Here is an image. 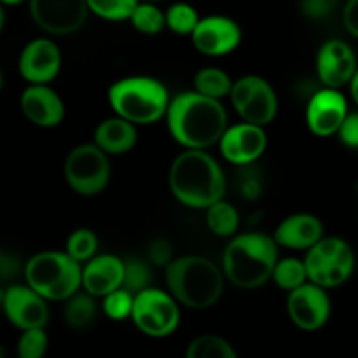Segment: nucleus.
I'll use <instances>...</instances> for the list:
<instances>
[{
	"mask_svg": "<svg viewBox=\"0 0 358 358\" xmlns=\"http://www.w3.org/2000/svg\"><path fill=\"white\" fill-rule=\"evenodd\" d=\"M168 129L185 149L205 150L220 142L226 133L227 112L220 100L198 91H184L171 98L166 112Z\"/></svg>",
	"mask_w": 358,
	"mask_h": 358,
	"instance_id": "1",
	"label": "nucleus"
},
{
	"mask_svg": "<svg viewBox=\"0 0 358 358\" xmlns=\"http://www.w3.org/2000/svg\"><path fill=\"white\" fill-rule=\"evenodd\" d=\"M168 184L177 201L198 210H206L224 199L227 185L219 163L199 149H185L175 157Z\"/></svg>",
	"mask_w": 358,
	"mask_h": 358,
	"instance_id": "2",
	"label": "nucleus"
},
{
	"mask_svg": "<svg viewBox=\"0 0 358 358\" xmlns=\"http://www.w3.org/2000/svg\"><path fill=\"white\" fill-rule=\"evenodd\" d=\"M278 262V243L264 233L234 236L224 250V276L243 290H254L273 278Z\"/></svg>",
	"mask_w": 358,
	"mask_h": 358,
	"instance_id": "3",
	"label": "nucleus"
},
{
	"mask_svg": "<svg viewBox=\"0 0 358 358\" xmlns=\"http://www.w3.org/2000/svg\"><path fill=\"white\" fill-rule=\"evenodd\" d=\"M171 296L191 310H206L219 303L224 294V273L219 266L201 255L173 259L164 268Z\"/></svg>",
	"mask_w": 358,
	"mask_h": 358,
	"instance_id": "4",
	"label": "nucleus"
},
{
	"mask_svg": "<svg viewBox=\"0 0 358 358\" xmlns=\"http://www.w3.org/2000/svg\"><path fill=\"white\" fill-rule=\"evenodd\" d=\"M108 101L115 115L133 124H154L166 115L170 107V94L166 86L154 77H124L112 84Z\"/></svg>",
	"mask_w": 358,
	"mask_h": 358,
	"instance_id": "5",
	"label": "nucleus"
},
{
	"mask_svg": "<svg viewBox=\"0 0 358 358\" xmlns=\"http://www.w3.org/2000/svg\"><path fill=\"white\" fill-rule=\"evenodd\" d=\"M24 280L48 301H66L83 287V266L66 252H41L28 259Z\"/></svg>",
	"mask_w": 358,
	"mask_h": 358,
	"instance_id": "6",
	"label": "nucleus"
},
{
	"mask_svg": "<svg viewBox=\"0 0 358 358\" xmlns=\"http://www.w3.org/2000/svg\"><path fill=\"white\" fill-rule=\"evenodd\" d=\"M308 280L324 289H334L348 282L355 271V252L348 241L341 238H322L306 250L304 259Z\"/></svg>",
	"mask_w": 358,
	"mask_h": 358,
	"instance_id": "7",
	"label": "nucleus"
},
{
	"mask_svg": "<svg viewBox=\"0 0 358 358\" xmlns=\"http://www.w3.org/2000/svg\"><path fill=\"white\" fill-rule=\"evenodd\" d=\"M66 184L80 196H96L110 182V161L96 143H83L70 150L63 164Z\"/></svg>",
	"mask_w": 358,
	"mask_h": 358,
	"instance_id": "8",
	"label": "nucleus"
},
{
	"mask_svg": "<svg viewBox=\"0 0 358 358\" xmlns=\"http://www.w3.org/2000/svg\"><path fill=\"white\" fill-rule=\"evenodd\" d=\"M131 320L149 338H168L180 325L178 301L170 292L150 287L135 296Z\"/></svg>",
	"mask_w": 358,
	"mask_h": 358,
	"instance_id": "9",
	"label": "nucleus"
},
{
	"mask_svg": "<svg viewBox=\"0 0 358 358\" xmlns=\"http://www.w3.org/2000/svg\"><path fill=\"white\" fill-rule=\"evenodd\" d=\"M231 103L245 122L268 126L278 114V98L266 79L259 76H243L233 83Z\"/></svg>",
	"mask_w": 358,
	"mask_h": 358,
	"instance_id": "10",
	"label": "nucleus"
},
{
	"mask_svg": "<svg viewBox=\"0 0 358 358\" xmlns=\"http://www.w3.org/2000/svg\"><path fill=\"white\" fill-rule=\"evenodd\" d=\"M31 20L49 35H70L84 27L91 13L87 0H28Z\"/></svg>",
	"mask_w": 358,
	"mask_h": 358,
	"instance_id": "11",
	"label": "nucleus"
},
{
	"mask_svg": "<svg viewBox=\"0 0 358 358\" xmlns=\"http://www.w3.org/2000/svg\"><path fill=\"white\" fill-rule=\"evenodd\" d=\"M331 310L327 290L313 282H306L296 290H290L287 297V313L301 331H320L331 318Z\"/></svg>",
	"mask_w": 358,
	"mask_h": 358,
	"instance_id": "12",
	"label": "nucleus"
},
{
	"mask_svg": "<svg viewBox=\"0 0 358 358\" xmlns=\"http://www.w3.org/2000/svg\"><path fill=\"white\" fill-rule=\"evenodd\" d=\"M2 310L7 320L21 331L44 329L49 320L48 299L30 285H10L2 297Z\"/></svg>",
	"mask_w": 358,
	"mask_h": 358,
	"instance_id": "13",
	"label": "nucleus"
},
{
	"mask_svg": "<svg viewBox=\"0 0 358 358\" xmlns=\"http://www.w3.org/2000/svg\"><path fill=\"white\" fill-rule=\"evenodd\" d=\"M348 115V101L339 90L324 87L311 94L306 107V122L317 136L338 135L343 121Z\"/></svg>",
	"mask_w": 358,
	"mask_h": 358,
	"instance_id": "14",
	"label": "nucleus"
},
{
	"mask_svg": "<svg viewBox=\"0 0 358 358\" xmlns=\"http://www.w3.org/2000/svg\"><path fill=\"white\" fill-rule=\"evenodd\" d=\"M220 154L229 163L243 166L254 164L268 147V135L264 128L250 122L229 126L219 142Z\"/></svg>",
	"mask_w": 358,
	"mask_h": 358,
	"instance_id": "15",
	"label": "nucleus"
},
{
	"mask_svg": "<svg viewBox=\"0 0 358 358\" xmlns=\"http://www.w3.org/2000/svg\"><path fill=\"white\" fill-rule=\"evenodd\" d=\"M192 44L205 56H224L240 45V24L227 16L201 17L191 34Z\"/></svg>",
	"mask_w": 358,
	"mask_h": 358,
	"instance_id": "16",
	"label": "nucleus"
},
{
	"mask_svg": "<svg viewBox=\"0 0 358 358\" xmlns=\"http://www.w3.org/2000/svg\"><path fill=\"white\" fill-rule=\"evenodd\" d=\"M358 70L353 49L345 41L332 38L322 44L317 55V73L325 87L339 90L352 83Z\"/></svg>",
	"mask_w": 358,
	"mask_h": 358,
	"instance_id": "17",
	"label": "nucleus"
},
{
	"mask_svg": "<svg viewBox=\"0 0 358 358\" xmlns=\"http://www.w3.org/2000/svg\"><path fill=\"white\" fill-rule=\"evenodd\" d=\"M62 69V52L51 38L28 42L20 56V73L30 84H49Z\"/></svg>",
	"mask_w": 358,
	"mask_h": 358,
	"instance_id": "18",
	"label": "nucleus"
},
{
	"mask_svg": "<svg viewBox=\"0 0 358 358\" xmlns=\"http://www.w3.org/2000/svg\"><path fill=\"white\" fill-rule=\"evenodd\" d=\"M24 117L41 128H55L65 117V105L59 94L48 84H30L21 94Z\"/></svg>",
	"mask_w": 358,
	"mask_h": 358,
	"instance_id": "19",
	"label": "nucleus"
},
{
	"mask_svg": "<svg viewBox=\"0 0 358 358\" xmlns=\"http://www.w3.org/2000/svg\"><path fill=\"white\" fill-rule=\"evenodd\" d=\"M124 278V261L117 255H94L83 268V287L94 297L121 289Z\"/></svg>",
	"mask_w": 358,
	"mask_h": 358,
	"instance_id": "20",
	"label": "nucleus"
},
{
	"mask_svg": "<svg viewBox=\"0 0 358 358\" xmlns=\"http://www.w3.org/2000/svg\"><path fill=\"white\" fill-rule=\"evenodd\" d=\"M280 247L292 250H310L324 238V224L311 213H296L280 222L275 236Z\"/></svg>",
	"mask_w": 358,
	"mask_h": 358,
	"instance_id": "21",
	"label": "nucleus"
},
{
	"mask_svg": "<svg viewBox=\"0 0 358 358\" xmlns=\"http://www.w3.org/2000/svg\"><path fill=\"white\" fill-rule=\"evenodd\" d=\"M138 142V131L133 122L119 117H108L94 129V143L108 156H121L129 152Z\"/></svg>",
	"mask_w": 358,
	"mask_h": 358,
	"instance_id": "22",
	"label": "nucleus"
},
{
	"mask_svg": "<svg viewBox=\"0 0 358 358\" xmlns=\"http://www.w3.org/2000/svg\"><path fill=\"white\" fill-rule=\"evenodd\" d=\"M98 297L91 296L84 290L83 294L77 292L65 301V310H63V318L65 324L73 331H84L91 327L93 322L98 318Z\"/></svg>",
	"mask_w": 358,
	"mask_h": 358,
	"instance_id": "23",
	"label": "nucleus"
},
{
	"mask_svg": "<svg viewBox=\"0 0 358 358\" xmlns=\"http://www.w3.org/2000/svg\"><path fill=\"white\" fill-rule=\"evenodd\" d=\"M206 226L217 236L231 238L240 227V213L231 203L220 199L206 208Z\"/></svg>",
	"mask_w": 358,
	"mask_h": 358,
	"instance_id": "24",
	"label": "nucleus"
},
{
	"mask_svg": "<svg viewBox=\"0 0 358 358\" xmlns=\"http://www.w3.org/2000/svg\"><path fill=\"white\" fill-rule=\"evenodd\" d=\"M231 90H233L231 77L224 70L215 69V66L198 70V73L194 76V91L213 98V100H222V98L229 96Z\"/></svg>",
	"mask_w": 358,
	"mask_h": 358,
	"instance_id": "25",
	"label": "nucleus"
},
{
	"mask_svg": "<svg viewBox=\"0 0 358 358\" xmlns=\"http://www.w3.org/2000/svg\"><path fill=\"white\" fill-rule=\"evenodd\" d=\"M185 358H238V353L220 336L203 334L189 343Z\"/></svg>",
	"mask_w": 358,
	"mask_h": 358,
	"instance_id": "26",
	"label": "nucleus"
},
{
	"mask_svg": "<svg viewBox=\"0 0 358 358\" xmlns=\"http://www.w3.org/2000/svg\"><path fill=\"white\" fill-rule=\"evenodd\" d=\"M273 280L280 289L287 290H296L297 287L304 285L308 280V271L304 261H299L296 257H287L282 261L276 262L275 271H273Z\"/></svg>",
	"mask_w": 358,
	"mask_h": 358,
	"instance_id": "27",
	"label": "nucleus"
},
{
	"mask_svg": "<svg viewBox=\"0 0 358 358\" xmlns=\"http://www.w3.org/2000/svg\"><path fill=\"white\" fill-rule=\"evenodd\" d=\"M129 21H131L133 28L138 30L140 34L157 35L166 27V14L159 7L154 6L152 2H138Z\"/></svg>",
	"mask_w": 358,
	"mask_h": 358,
	"instance_id": "28",
	"label": "nucleus"
},
{
	"mask_svg": "<svg viewBox=\"0 0 358 358\" xmlns=\"http://www.w3.org/2000/svg\"><path fill=\"white\" fill-rule=\"evenodd\" d=\"M124 261V278H122V289L131 292L133 296L150 289L152 282V271H150L149 261L138 257L122 259Z\"/></svg>",
	"mask_w": 358,
	"mask_h": 358,
	"instance_id": "29",
	"label": "nucleus"
},
{
	"mask_svg": "<svg viewBox=\"0 0 358 358\" xmlns=\"http://www.w3.org/2000/svg\"><path fill=\"white\" fill-rule=\"evenodd\" d=\"M164 14H166V27L178 35H191L201 20L198 10L185 2L173 3Z\"/></svg>",
	"mask_w": 358,
	"mask_h": 358,
	"instance_id": "30",
	"label": "nucleus"
},
{
	"mask_svg": "<svg viewBox=\"0 0 358 358\" xmlns=\"http://www.w3.org/2000/svg\"><path fill=\"white\" fill-rule=\"evenodd\" d=\"M65 252L80 264L91 261L98 252V236L91 229H76L66 240Z\"/></svg>",
	"mask_w": 358,
	"mask_h": 358,
	"instance_id": "31",
	"label": "nucleus"
},
{
	"mask_svg": "<svg viewBox=\"0 0 358 358\" xmlns=\"http://www.w3.org/2000/svg\"><path fill=\"white\" fill-rule=\"evenodd\" d=\"M91 13L108 21L129 20L138 0H87Z\"/></svg>",
	"mask_w": 358,
	"mask_h": 358,
	"instance_id": "32",
	"label": "nucleus"
},
{
	"mask_svg": "<svg viewBox=\"0 0 358 358\" xmlns=\"http://www.w3.org/2000/svg\"><path fill=\"white\" fill-rule=\"evenodd\" d=\"M133 303H135V296L121 287V289L114 290V292L107 294V296L103 297L101 308H103V313L107 315L110 320L121 322L126 320V318H131Z\"/></svg>",
	"mask_w": 358,
	"mask_h": 358,
	"instance_id": "33",
	"label": "nucleus"
},
{
	"mask_svg": "<svg viewBox=\"0 0 358 358\" xmlns=\"http://www.w3.org/2000/svg\"><path fill=\"white\" fill-rule=\"evenodd\" d=\"M48 346L49 339L44 329H28L17 341V358H44Z\"/></svg>",
	"mask_w": 358,
	"mask_h": 358,
	"instance_id": "34",
	"label": "nucleus"
},
{
	"mask_svg": "<svg viewBox=\"0 0 358 358\" xmlns=\"http://www.w3.org/2000/svg\"><path fill=\"white\" fill-rule=\"evenodd\" d=\"M261 178L259 171L252 164H243V170L240 171V180H238L240 194L245 199H257L262 192Z\"/></svg>",
	"mask_w": 358,
	"mask_h": 358,
	"instance_id": "35",
	"label": "nucleus"
},
{
	"mask_svg": "<svg viewBox=\"0 0 358 358\" xmlns=\"http://www.w3.org/2000/svg\"><path fill=\"white\" fill-rule=\"evenodd\" d=\"M24 266L27 264H23V261L16 254H10V252L3 254L2 252V255H0V282H16L21 275L24 276Z\"/></svg>",
	"mask_w": 358,
	"mask_h": 358,
	"instance_id": "36",
	"label": "nucleus"
},
{
	"mask_svg": "<svg viewBox=\"0 0 358 358\" xmlns=\"http://www.w3.org/2000/svg\"><path fill=\"white\" fill-rule=\"evenodd\" d=\"M338 7V0H301L299 9L310 20H325Z\"/></svg>",
	"mask_w": 358,
	"mask_h": 358,
	"instance_id": "37",
	"label": "nucleus"
},
{
	"mask_svg": "<svg viewBox=\"0 0 358 358\" xmlns=\"http://www.w3.org/2000/svg\"><path fill=\"white\" fill-rule=\"evenodd\" d=\"M147 255H149V261L154 266H163V268H166L173 261V248H171V243L168 240L156 238L149 245V254Z\"/></svg>",
	"mask_w": 358,
	"mask_h": 358,
	"instance_id": "38",
	"label": "nucleus"
},
{
	"mask_svg": "<svg viewBox=\"0 0 358 358\" xmlns=\"http://www.w3.org/2000/svg\"><path fill=\"white\" fill-rule=\"evenodd\" d=\"M339 140L350 149H358V112H352L346 115L341 128L338 131Z\"/></svg>",
	"mask_w": 358,
	"mask_h": 358,
	"instance_id": "39",
	"label": "nucleus"
},
{
	"mask_svg": "<svg viewBox=\"0 0 358 358\" xmlns=\"http://www.w3.org/2000/svg\"><path fill=\"white\" fill-rule=\"evenodd\" d=\"M343 23L352 37L358 38V0H348L343 9Z\"/></svg>",
	"mask_w": 358,
	"mask_h": 358,
	"instance_id": "40",
	"label": "nucleus"
},
{
	"mask_svg": "<svg viewBox=\"0 0 358 358\" xmlns=\"http://www.w3.org/2000/svg\"><path fill=\"white\" fill-rule=\"evenodd\" d=\"M350 91H352L353 100H355V103L358 105V70L355 72V76H353L352 83H350Z\"/></svg>",
	"mask_w": 358,
	"mask_h": 358,
	"instance_id": "41",
	"label": "nucleus"
},
{
	"mask_svg": "<svg viewBox=\"0 0 358 358\" xmlns=\"http://www.w3.org/2000/svg\"><path fill=\"white\" fill-rule=\"evenodd\" d=\"M3 24H6V10H3V3L0 2V34L3 30Z\"/></svg>",
	"mask_w": 358,
	"mask_h": 358,
	"instance_id": "42",
	"label": "nucleus"
},
{
	"mask_svg": "<svg viewBox=\"0 0 358 358\" xmlns=\"http://www.w3.org/2000/svg\"><path fill=\"white\" fill-rule=\"evenodd\" d=\"M3 6H17V3H23L24 0H0Z\"/></svg>",
	"mask_w": 358,
	"mask_h": 358,
	"instance_id": "43",
	"label": "nucleus"
},
{
	"mask_svg": "<svg viewBox=\"0 0 358 358\" xmlns=\"http://www.w3.org/2000/svg\"><path fill=\"white\" fill-rule=\"evenodd\" d=\"M6 357H7L6 348H3V345H0V358H6Z\"/></svg>",
	"mask_w": 358,
	"mask_h": 358,
	"instance_id": "44",
	"label": "nucleus"
},
{
	"mask_svg": "<svg viewBox=\"0 0 358 358\" xmlns=\"http://www.w3.org/2000/svg\"><path fill=\"white\" fill-rule=\"evenodd\" d=\"M2 297H3V292L2 289H0V310H2Z\"/></svg>",
	"mask_w": 358,
	"mask_h": 358,
	"instance_id": "45",
	"label": "nucleus"
},
{
	"mask_svg": "<svg viewBox=\"0 0 358 358\" xmlns=\"http://www.w3.org/2000/svg\"><path fill=\"white\" fill-rule=\"evenodd\" d=\"M2 83H3V79H2V72H0V91H2Z\"/></svg>",
	"mask_w": 358,
	"mask_h": 358,
	"instance_id": "46",
	"label": "nucleus"
},
{
	"mask_svg": "<svg viewBox=\"0 0 358 358\" xmlns=\"http://www.w3.org/2000/svg\"><path fill=\"white\" fill-rule=\"evenodd\" d=\"M147 2H156V0H147Z\"/></svg>",
	"mask_w": 358,
	"mask_h": 358,
	"instance_id": "47",
	"label": "nucleus"
},
{
	"mask_svg": "<svg viewBox=\"0 0 358 358\" xmlns=\"http://www.w3.org/2000/svg\"><path fill=\"white\" fill-rule=\"evenodd\" d=\"M0 255H2V248H0Z\"/></svg>",
	"mask_w": 358,
	"mask_h": 358,
	"instance_id": "48",
	"label": "nucleus"
}]
</instances>
